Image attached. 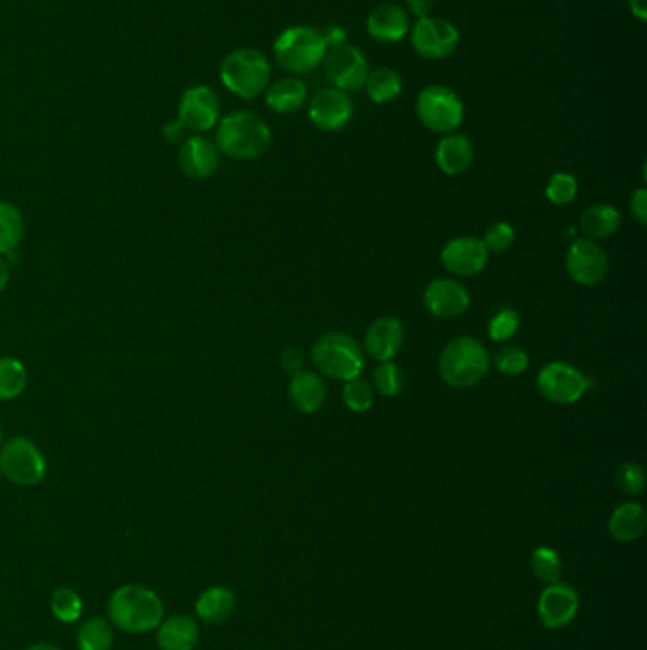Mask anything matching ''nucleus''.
<instances>
[{
    "instance_id": "nucleus-1",
    "label": "nucleus",
    "mask_w": 647,
    "mask_h": 650,
    "mask_svg": "<svg viewBox=\"0 0 647 650\" xmlns=\"http://www.w3.org/2000/svg\"><path fill=\"white\" fill-rule=\"evenodd\" d=\"M107 613L112 626L125 634H148L163 621V603L147 586L125 585L112 591Z\"/></svg>"
},
{
    "instance_id": "nucleus-2",
    "label": "nucleus",
    "mask_w": 647,
    "mask_h": 650,
    "mask_svg": "<svg viewBox=\"0 0 647 650\" xmlns=\"http://www.w3.org/2000/svg\"><path fill=\"white\" fill-rule=\"evenodd\" d=\"M215 145L234 160H255L272 145V132L255 112L234 111L219 120Z\"/></svg>"
},
{
    "instance_id": "nucleus-3",
    "label": "nucleus",
    "mask_w": 647,
    "mask_h": 650,
    "mask_svg": "<svg viewBox=\"0 0 647 650\" xmlns=\"http://www.w3.org/2000/svg\"><path fill=\"white\" fill-rule=\"evenodd\" d=\"M329 46L321 29L309 25H294L283 31L273 43V58L278 65L291 74L312 73L321 65Z\"/></svg>"
},
{
    "instance_id": "nucleus-4",
    "label": "nucleus",
    "mask_w": 647,
    "mask_h": 650,
    "mask_svg": "<svg viewBox=\"0 0 647 650\" xmlns=\"http://www.w3.org/2000/svg\"><path fill=\"white\" fill-rule=\"evenodd\" d=\"M272 81V67L265 53L255 48H237L221 63V82L234 96L255 99L265 94Z\"/></svg>"
},
{
    "instance_id": "nucleus-5",
    "label": "nucleus",
    "mask_w": 647,
    "mask_h": 650,
    "mask_svg": "<svg viewBox=\"0 0 647 650\" xmlns=\"http://www.w3.org/2000/svg\"><path fill=\"white\" fill-rule=\"evenodd\" d=\"M490 370L486 348L473 337H457L447 345L439 360L442 381L452 388H471Z\"/></svg>"
},
{
    "instance_id": "nucleus-6",
    "label": "nucleus",
    "mask_w": 647,
    "mask_h": 650,
    "mask_svg": "<svg viewBox=\"0 0 647 650\" xmlns=\"http://www.w3.org/2000/svg\"><path fill=\"white\" fill-rule=\"evenodd\" d=\"M312 362L316 370L332 381L359 377L365 358L357 340L346 333H327L312 348Z\"/></svg>"
},
{
    "instance_id": "nucleus-7",
    "label": "nucleus",
    "mask_w": 647,
    "mask_h": 650,
    "mask_svg": "<svg viewBox=\"0 0 647 650\" xmlns=\"http://www.w3.org/2000/svg\"><path fill=\"white\" fill-rule=\"evenodd\" d=\"M419 122L434 133H454L464 120V101L444 84H431L416 99Z\"/></svg>"
},
{
    "instance_id": "nucleus-8",
    "label": "nucleus",
    "mask_w": 647,
    "mask_h": 650,
    "mask_svg": "<svg viewBox=\"0 0 647 650\" xmlns=\"http://www.w3.org/2000/svg\"><path fill=\"white\" fill-rule=\"evenodd\" d=\"M0 472L22 488H33L45 480L48 462L29 437H12L0 447Z\"/></svg>"
},
{
    "instance_id": "nucleus-9",
    "label": "nucleus",
    "mask_w": 647,
    "mask_h": 650,
    "mask_svg": "<svg viewBox=\"0 0 647 650\" xmlns=\"http://www.w3.org/2000/svg\"><path fill=\"white\" fill-rule=\"evenodd\" d=\"M411 45L424 60H444L456 52L460 31L449 20L434 15L422 17L411 29Z\"/></svg>"
},
{
    "instance_id": "nucleus-10",
    "label": "nucleus",
    "mask_w": 647,
    "mask_h": 650,
    "mask_svg": "<svg viewBox=\"0 0 647 650\" xmlns=\"http://www.w3.org/2000/svg\"><path fill=\"white\" fill-rule=\"evenodd\" d=\"M221 120V101L209 86H192L186 89L179 109L176 122L184 132L206 133L213 130Z\"/></svg>"
},
{
    "instance_id": "nucleus-11",
    "label": "nucleus",
    "mask_w": 647,
    "mask_h": 650,
    "mask_svg": "<svg viewBox=\"0 0 647 650\" xmlns=\"http://www.w3.org/2000/svg\"><path fill=\"white\" fill-rule=\"evenodd\" d=\"M324 65L325 74L331 81L332 88L342 89L346 94L363 88L370 73L367 56L361 52L359 48L347 43L329 48Z\"/></svg>"
},
{
    "instance_id": "nucleus-12",
    "label": "nucleus",
    "mask_w": 647,
    "mask_h": 650,
    "mask_svg": "<svg viewBox=\"0 0 647 650\" xmlns=\"http://www.w3.org/2000/svg\"><path fill=\"white\" fill-rule=\"evenodd\" d=\"M587 388L588 381L585 375L570 363H549L537 375L539 394L559 406H570V404L579 401Z\"/></svg>"
},
{
    "instance_id": "nucleus-13",
    "label": "nucleus",
    "mask_w": 647,
    "mask_h": 650,
    "mask_svg": "<svg viewBox=\"0 0 647 650\" xmlns=\"http://www.w3.org/2000/svg\"><path fill=\"white\" fill-rule=\"evenodd\" d=\"M608 255L595 240H574L566 253V268L570 276L582 286H596L608 274Z\"/></svg>"
},
{
    "instance_id": "nucleus-14",
    "label": "nucleus",
    "mask_w": 647,
    "mask_h": 650,
    "mask_svg": "<svg viewBox=\"0 0 647 650\" xmlns=\"http://www.w3.org/2000/svg\"><path fill=\"white\" fill-rule=\"evenodd\" d=\"M314 127L324 132H339L350 124L353 117V104L346 92L339 88H324L312 97L308 109Z\"/></svg>"
},
{
    "instance_id": "nucleus-15",
    "label": "nucleus",
    "mask_w": 647,
    "mask_h": 650,
    "mask_svg": "<svg viewBox=\"0 0 647 650\" xmlns=\"http://www.w3.org/2000/svg\"><path fill=\"white\" fill-rule=\"evenodd\" d=\"M579 611L577 591L564 582H554L545 588L537 601V614L549 629H562L575 621Z\"/></svg>"
},
{
    "instance_id": "nucleus-16",
    "label": "nucleus",
    "mask_w": 647,
    "mask_h": 650,
    "mask_svg": "<svg viewBox=\"0 0 647 650\" xmlns=\"http://www.w3.org/2000/svg\"><path fill=\"white\" fill-rule=\"evenodd\" d=\"M221 166V153L215 141L204 135H192L179 148V168L184 176L194 181L213 178Z\"/></svg>"
},
{
    "instance_id": "nucleus-17",
    "label": "nucleus",
    "mask_w": 647,
    "mask_h": 650,
    "mask_svg": "<svg viewBox=\"0 0 647 650\" xmlns=\"http://www.w3.org/2000/svg\"><path fill=\"white\" fill-rule=\"evenodd\" d=\"M441 261L449 273L456 276H475L488 263V250L478 238H454L442 248Z\"/></svg>"
},
{
    "instance_id": "nucleus-18",
    "label": "nucleus",
    "mask_w": 647,
    "mask_h": 650,
    "mask_svg": "<svg viewBox=\"0 0 647 650\" xmlns=\"http://www.w3.org/2000/svg\"><path fill=\"white\" fill-rule=\"evenodd\" d=\"M424 304L437 318H456L467 311L469 293L460 281L439 278L424 291Z\"/></svg>"
},
{
    "instance_id": "nucleus-19",
    "label": "nucleus",
    "mask_w": 647,
    "mask_h": 650,
    "mask_svg": "<svg viewBox=\"0 0 647 650\" xmlns=\"http://www.w3.org/2000/svg\"><path fill=\"white\" fill-rule=\"evenodd\" d=\"M403 325L393 316L375 320L365 335V350L378 362H391L403 347Z\"/></svg>"
},
{
    "instance_id": "nucleus-20",
    "label": "nucleus",
    "mask_w": 647,
    "mask_h": 650,
    "mask_svg": "<svg viewBox=\"0 0 647 650\" xmlns=\"http://www.w3.org/2000/svg\"><path fill=\"white\" fill-rule=\"evenodd\" d=\"M411 31V22L405 10L399 4L383 2L376 7L367 17V33L378 43H399Z\"/></svg>"
},
{
    "instance_id": "nucleus-21",
    "label": "nucleus",
    "mask_w": 647,
    "mask_h": 650,
    "mask_svg": "<svg viewBox=\"0 0 647 650\" xmlns=\"http://www.w3.org/2000/svg\"><path fill=\"white\" fill-rule=\"evenodd\" d=\"M156 641L160 650H194L199 643L198 622L186 614H175L160 622Z\"/></svg>"
},
{
    "instance_id": "nucleus-22",
    "label": "nucleus",
    "mask_w": 647,
    "mask_h": 650,
    "mask_svg": "<svg viewBox=\"0 0 647 650\" xmlns=\"http://www.w3.org/2000/svg\"><path fill=\"white\" fill-rule=\"evenodd\" d=\"M327 398L324 378L314 371H298L294 373L289 385V401L301 413H316L321 409Z\"/></svg>"
},
{
    "instance_id": "nucleus-23",
    "label": "nucleus",
    "mask_w": 647,
    "mask_h": 650,
    "mask_svg": "<svg viewBox=\"0 0 647 650\" xmlns=\"http://www.w3.org/2000/svg\"><path fill=\"white\" fill-rule=\"evenodd\" d=\"M435 158L447 176H460L473 164V145L465 135L447 133L435 151Z\"/></svg>"
},
{
    "instance_id": "nucleus-24",
    "label": "nucleus",
    "mask_w": 647,
    "mask_h": 650,
    "mask_svg": "<svg viewBox=\"0 0 647 650\" xmlns=\"http://www.w3.org/2000/svg\"><path fill=\"white\" fill-rule=\"evenodd\" d=\"M308 99V86L298 76H283L266 88V105L278 115L298 111Z\"/></svg>"
},
{
    "instance_id": "nucleus-25",
    "label": "nucleus",
    "mask_w": 647,
    "mask_h": 650,
    "mask_svg": "<svg viewBox=\"0 0 647 650\" xmlns=\"http://www.w3.org/2000/svg\"><path fill=\"white\" fill-rule=\"evenodd\" d=\"M235 609L234 591L224 586H213L204 591L196 601V614L206 624H222L229 621Z\"/></svg>"
},
{
    "instance_id": "nucleus-26",
    "label": "nucleus",
    "mask_w": 647,
    "mask_h": 650,
    "mask_svg": "<svg viewBox=\"0 0 647 650\" xmlns=\"http://www.w3.org/2000/svg\"><path fill=\"white\" fill-rule=\"evenodd\" d=\"M646 527V510L636 503L619 506L618 510H613L611 514L610 523H608L611 537L618 542H634V540L640 539Z\"/></svg>"
},
{
    "instance_id": "nucleus-27",
    "label": "nucleus",
    "mask_w": 647,
    "mask_h": 650,
    "mask_svg": "<svg viewBox=\"0 0 647 650\" xmlns=\"http://www.w3.org/2000/svg\"><path fill=\"white\" fill-rule=\"evenodd\" d=\"M621 225V215L610 204H595L585 209L579 219V229L588 240H603L615 234Z\"/></svg>"
},
{
    "instance_id": "nucleus-28",
    "label": "nucleus",
    "mask_w": 647,
    "mask_h": 650,
    "mask_svg": "<svg viewBox=\"0 0 647 650\" xmlns=\"http://www.w3.org/2000/svg\"><path fill=\"white\" fill-rule=\"evenodd\" d=\"M25 222L17 206L7 200H0V255L15 260V252L22 244Z\"/></svg>"
},
{
    "instance_id": "nucleus-29",
    "label": "nucleus",
    "mask_w": 647,
    "mask_h": 650,
    "mask_svg": "<svg viewBox=\"0 0 647 650\" xmlns=\"http://www.w3.org/2000/svg\"><path fill=\"white\" fill-rule=\"evenodd\" d=\"M365 92L368 99L375 104L383 105L395 101L403 92V79L401 74L391 67H378L370 71L365 81Z\"/></svg>"
},
{
    "instance_id": "nucleus-30",
    "label": "nucleus",
    "mask_w": 647,
    "mask_h": 650,
    "mask_svg": "<svg viewBox=\"0 0 647 650\" xmlns=\"http://www.w3.org/2000/svg\"><path fill=\"white\" fill-rule=\"evenodd\" d=\"M114 643V629L112 624L105 618H89L82 622L78 634H76V645L81 650H111Z\"/></svg>"
},
{
    "instance_id": "nucleus-31",
    "label": "nucleus",
    "mask_w": 647,
    "mask_h": 650,
    "mask_svg": "<svg viewBox=\"0 0 647 650\" xmlns=\"http://www.w3.org/2000/svg\"><path fill=\"white\" fill-rule=\"evenodd\" d=\"M27 386V370L20 360L0 358V401L20 398Z\"/></svg>"
},
{
    "instance_id": "nucleus-32",
    "label": "nucleus",
    "mask_w": 647,
    "mask_h": 650,
    "mask_svg": "<svg viewBox=\"0 0 647 650\" xmlns=\"http://www.w3.org/2000/svg\"><path fill=\"white\" fill-rule=\"evenodd\" d=\"M532 573L536 575L537 580H541L545 585H554L559 582L560 575H562V562L557 550L549 546H539L534 550L532 559Z\"/></svg>"
},
{
    "instance_id": "nucleus-33",
    "label": "nucleus",
    "mask_w": 647,
    "mask_h": 650,
    "mask_svg": "<svg viewBox=\"0 0 647 650\" xmlns=\"http://www.w3.org/2000/svg\"><path fill=\"white\" fill-rule=\"evenodd\" d=\"M50 606H52L53 616L63 624L81 621L82 609H84L81 595L71 588H58L53 591Z\"/></svg>"
},
{
    "instance_id": "nucleus-34",
    "label": "nucleus",
    "mask_w": 647,
    "mask_h": 650,
    "mask_svg": "<svg viewBox=\"0 0 647 650\" xmlns=\"http://www.w3.org/2000/svg\"><path fill=\"white\" fill-rule=\"evenodd\" d=\"M342 398L352 411L363 413V411H368L375 404V392H373V386L368 385L367 381L355 377L346 381Z\"/></svg>"
},
{
    "instance_id": "nucleus-35",
    "label": "nucleus",
    "mask_w": 647,
    "mask_h": 650,
    "mask_svg": "<svg viewBox=\"0 0 647 650\" xmlns=\"http://www.w3.org/2000/svg\"><path fill=\"white\" fill-rule=\"evenodd\" d=\"M496 368L500 371L501 375H508V377H516L524 371L528 370L529 360L526 350L515 345H509V347L501 348L500 352L496 354Z\"/></svg>"
},
{
    "instance_id": "nucleus-36",
    "label": "nucleus",
    "mask_w": 647,
    "mask_h": 650,
    "mask_svg": "<svg viewBox=\"0 0 647 650\" xmlns=\"http://www.w3.org/2000/svg\"><path fill=\"white\" fill-rule=\"evenodd\" d=\"M545 194H547V198L551 200L552 204L566 206L577 194V181L570 173H554L547 183Z\"/></svg>"
},
{
    "instance_id": "nucleus-37",
    "label": "nucleus",
    "mask_w": 647,
    "mask_h": 650,
    "mask_svg": "<svg viewBox=\"0 0 647 650\" xmlns=\"http://www.w3.org/2000/svg\"><path fill=\"white\" fill-rule=\"evenodd\" d=\"M375 388L386 398H395L403 388L401 370L393 362H382L375 371Z\"/></svg>"
},
{
    "instance_id": "nucleus-38",
    "label": "nucleus",
    "mask_w": 647,
    "mask_h": 650,
    "mask_svg": "<svg viewBox=\"0 0 647 650\" xmlns=\"http://www.w3.org/2000/svg\"><path fill=\"white\" fill-rule=\"evenodd\" d=\"M615 483L626 496H638L646 488V476H644L640 466L625 462V465L619 466L618 472H615Z\"/></svg>"
},
{
    "instance_id": "nucleus-39",
    "label": "nucleus",
    "mask_w": 647,
    "mask_h": 650,
    "mask_svg": "<svg viewBox=\"0 0 647 650\" xmlns=\"http://www.w3.org/2000/svg\"><path fill=\"white\" fill-rule=\"evenodd\" d=\"M515 242V230L509 222L496 221L486 229L485 244L488 252L503 253L508 252L509 248Z\"/></svg>"
},
{
    "instance_id": "nucleus-40",
    "label": "nucleus",
    "mask_w": 647,
    "mask_h": 650,
    "mask_svg": "<svg viewBox=\"0 0 647 650\" xmlns=\"http://www.w3.org/2000/svg\"><path fill=\"white\" fill-rule=\"evenodd\" d=\"M521 325V318L513 309H501L488 325V335L493 340H508L515 335Z\"/></svg>"
},
{
    "instance_id": "nucleus-41",
    "label": "nucleus",
    "mask_w": 647,
    "mask_h": 650,
    "mask_svg": "<svg viewBox=\"0 0 647 650\" xmlns=\"http://www.w3.org/2000/svg\"><path fill=\"white\" fill-rule=\"evenodd\" d=\"M281 368L283 370L289 371V373H298L302 370V363H304V358H302V352L298 348H285L283 352H281Z\"/></svg>"
},
{
    "instance_id": "nucleus-42",
    "label": "nucleus",
    "mask_w": 647,
    "mask_h": 650,
    "mask_svg": "<svg viewBox=\"0 0 647 650\" xmlns=\"http://www.w3.org/2000/svg\"><path fill=\"white\" fill-rule=\"evenodd\" d=\"M631 212H633L634 219L640 222V225H646L647 222V191L646 189H638L636 193L633 194V200H631Z\"/></svg>"
},
{
    "instance_id": "nucleus-43",
    "label": "nucleus",
    "mask_w": 647,
    "mask_h": 650,
    "mask_svg": "<svg viewBox=\"0 0 647 650\" xmlns=\"http://www.w3.org/2000/svg\"><path fill=\"white\" fill-rule=\"evenodd\" d=\"M321 35H324L325 43H327L329 48L347 43L346 29L340 27V25H329V27H324V29H321Z\"/></svg>"
},
{
    "instance_id": "nucleus-44",
    "label": "nucleus",
    "mask_w": 647,
    "mask_h": 650,
    "mask_svg": "<svg viewBox=\"0 0 647 650\" xmlns=\"http://www.w3.org/2000/svg\"><path fill=\"white\" fill-rule=\"evenodd\" d=\"M406 8L412 15H416L418 20L422 17H429L434 12L435 0H406Z\"/></svg>"
},
{
    "instance_id": "nucleus-45",
    "label": "nucleus",
    "mask_w": 647,
    "mask_h": 650,
    "mask_svg": "<svg viewBox=\"0 0 647 650\" xmlns=\"http://www.w3.org/2000/svg\"><path fill=\"white\" fill-rule=\"evenodd\" d=\"M184 130L183 128L179 127V122H171L168 127L163 128V137L166 141H170V143H175V141L183 140Z\"/></svg>"
},
{
    "instance_id": "nucleus-46",
    "label": "nucleus",
    "mask_w": 647,
    "mask_h": 650,
    "mask_svg": "<svg viewBox=\"0 0 647 650\" xmlns=\"http://www.w3.org/2000/svg\"><path fill=\"white\" fill-rule=\"evenodd\" d=\"M631 12L640 23L647 22V0H631Z\"/></svg>"
},
{
    "instance_id": "nucleus-47",
    "label": "nucleus",
    "mask_w": 647,
    "mask_h": 650,
    "mask_svg": "<svg viewBox=\"0 0 647 650\" xmlns=\"http://www.w3.org/2000/svg\"><path fill=\"white\" fill-rule=\"evenodd\" d=\"M8 281H10V265L7 257L0 255V293L8 288Z\"/></svg>"
},
{
    "instance_id": "nucleus-48",
    "label": "nucleus",
    "mask_w": 647,
    "mask_h": 650,
    "mask_svg": "<svg viewBox=\"0 0 647 650\" xmlns=\"http://www.w3.org/2000/svg\"><path fill=\"white\" fill-rule=\"evenodd\" d=\"M25 650H61L59 647L52 643H35L27 647Z\"/></svg>"
},
{
    "instance_id": "nucleus-49",
    "label": "nucleus",
    "mask_w": 647,
    "mask_h": 650,
    "mask_svg": "<svg viewBox=\"0 0 647 650\" xmlns=\"http://www.w3.org/2000/svg\"><path fill=\"white\" fill-rule=\"evenodd\" d=\"M0 444H2V424H0Z\"/></svg>"
},
{
    "instance_id": "nucleus-50",
    "label": "nucleus",
    "mask_w": 647,
    "mask_h": 650,
    "mask_svg": "<svg viewBox=\"0 0 647 650\" xmlns=\"http://www.w3.org/2000/svg\"><path fill=\"white\" fill-rule=\"evenodd\" d=\"M0 480H2V472H0Z\"/></svg>"
}]
</instances>
